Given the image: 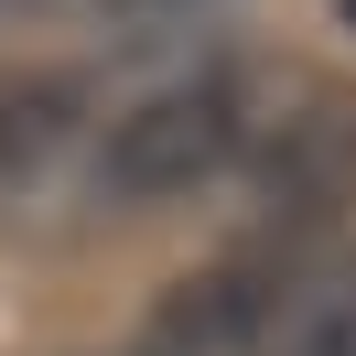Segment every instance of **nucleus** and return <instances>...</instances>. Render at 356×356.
<instances>
[{"label": "nucleus", "mask_w": 356, "mask_h": 356, "mask_svg": "<svg viewBox=\"0 0 356 356\" xmlns=\"http://www.w3.org/2000/svg\"><path fill=\"white\" fill-rule=\"evenodd\" d=\"M259 130H270L259 65H195V76H162L152 97H130V108L108 119V140H97V162H87V195L119 205V216L184 205V195H205L216 173H238Z\"/></svg>", "instance_id": "nucleus-1"}, {"label": "nucleus", "mask_w": 356, "mask_h": 356, "mask_svg": "<svg viewBox=\"0 0 356 356\" xmlns=\"http://www.w3.org/2000/svg\"><path fill=\"white\" fill-rule=\"evenodd\" d=\"M302 291H313V238H270L259 227L248 248L184 270L152 302L130 356H270V334L302 313Z\"/></svg>", "instance_id": "nucleus-2"}, {"label": "nucleus", "mask_w": 356, "mask_h": 356, "mask_svg": "<svg viewBox=\"0 0 356 356\" xmlns=\"http://www.w3.org/2000/svg\"><path fill=\"white\" fill-rule=\"evenodd\" d=\"M248 205L270 238H324L356 205V76H324L248 140Z\"/></svg>", "instance_id": "nucleus-3"}, {"label": "nucleus", "mask_w": 356, "mask_h": 356, "mask_svg": "<svg viewBox=\"0 0 356 356\" xmlns=\"http://www.w3.org/2000/svg\"><path fill=\"white\" fill-rule=\"evenodd\" d=\"M87 119H97V76L87 65H0V205L22 184H44L87 140Z\"/></svg>", "instance_id": "nucleus-4"}, {"label": "nucleus", "mask_w": 356, "mask_h": 356, "mask_svg": "<svg viewBox=\"0 0 356 356\" xmlns=\"http://www.w3.org/2000/svg\"><path fill=\"white\" fill-rule=\"evenodd\" d=\"M119 22H195V11H227V0H108Z\"/></svg>", "instance_id": "nucleus-5"}]
</instances>
